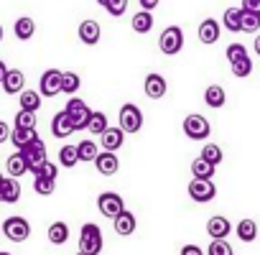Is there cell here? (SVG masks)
Wrapping results in <instances>:
<instances>
[{
	"mask_svg": "<svg viewBox=\"0 0 260 255\" xmlns=\"http://www.w3.org/2000/svg\"><path fill=\"white\" fill-rule=\"evenodd\" d=\"M102 230L94 225V222H87L82 225L79 230V250L82 252H89V255H100L102 252Z\"/></svg>",
	"mask_w": 260,
	"mask_h": 255,
	"instance_id": "cell-1",
	"label": "cell"
},
{
	"mask_svg": "<svg viewBox=\"0 0 260 255\" xmlns=\"http://www.w3.org/2000/svg\"><path fill=\"white\" fill-rule=\"evenodd\" d=\"M242 31H245V34H255V31H260V16H255V13H245V18H242Z\"/></svg>",
	"mask_w": 260,
	"mask_h": 255,
	"instance_id": "cell-42",
	"label": "cell"
},
{
	"mask_svg": "<svg viewBox=\"0 0 260 255\" xmlns=\"http://www.w3.org/2000/svg\"><path fill=\"white\" fill-rule=\"evenodd\" d=\"M56 174H59V166L56 164H51V161H46L34 176H44V179H56Z\"/></svg>",
	"mask_w": 260,
	"mask_h": 255,
	"instance_id": "cell-43",
	"label": "cell"
},
{
	"mask_svg": "<svg viewBox=\"0 0 260 255\" xmlns=\"http://www.w3.org/2000/svg\"><path fill=\"white\" fill-rule=\"evenodd\" d=\"M77 148H79V161H97V156H100V148H97V143L94 141H82V143H77Z\"/></svg>",
	"mask_w": 260,
	"mask_h": 255,
	"instance_id": "cell-32",
	"label": "cell"
},
{
	"mask_svg": "<svg viewBox=\"0 0 260 255\" xmlns=\"http://www.w3.org/2000/svg\"><path fill=\"white\" fill-rule=\"evenodd\" d=\"M224 56H227V61H230V64H235V61H240V59H245V56H247V49H245L242 44H230V46H227V51H224Z\"/></svg>",
	"mask_w": 260,
	"mask_h": 255,
	"instance_id": "cell-40",
	"label": "cell"
},
{
	"mask_svg": "<svg viewBox=\"0 0 260 255\" xmlns=\"http://www.w3.org/2000/svg\"><path fill=\"white\" fill-rule=\"evenodd\" d=\"M181 46H184V31H181L179 26H169V28L161 34V39H158V49H161L166 56L179 54Z\"/></svg>",
	"mask_w": 260,
	"mask_h": 255,
	"instance_id": "cell-6",
	"label": "cell"
},
{
	"mask_svg": "<svg viewBox=\"0 0 260 255\" xmlns=\"http://www.w3.org/2000/svg\"><path fill=\"white\" fill-rule=\"evenodd\" d=\"M107 115L105 112H92V120H89V125H87V131L92 133V136H102L105 131H107Z\"/></svg>",
	"mask_w": 260,
	"mask_h": 255,
	"instance_id": "cell-33",
	"label": "cell"
},
{
	"mask_svg": "<svg viewBox=\"0 0 260 255\" xmlns=\"http://www.w3.org/2000/svg\"><path fill=\"white\" fill-rule=\"evenodd\" d=\"M11 128H8V122H0V141H11Z\"/></svg>",
	"mask_w": 260,
	"mask_h": 255,
	"instance_id": "cell-46",
	"label": "cell"
},
{
	"mask_svg": "<svg viewBox=\"0 0 260 255\" xmlns=\"http://www.w3.org/2000/svg\"><path fill=\"white\" fill-rule=\"evenodd\" d=\"M242 18H245V11H242V8H227L224 16H222V26H224V31H230V34H240V31H242Z\"/></svg>",
	"mask_w": 260,
	"mask_h": 255,
	"instance_id": "cell-22",
	"label": "cell"
},
{
	"mask_svg": "<svg viewBox=\"0 0 260 255\" xmlns=\"http://www.w3.org/2000/svg\"><path fill=\"white\" fill-rule=\"evenodd\" d=\"M16 128H36V112H31V110H18V115H16Z\"/></svg>",
	"mask_w": 260,
	"mask_h": 255,
	"instance_id": "cell-41",
	"label": "cell"
},
{
	"mask_svg": "<svg viewBox=\"0 0 260 255\" xmlns=\"http://www.w3.org/2000/svg\"><path fill=\"white\" fill-rule=\"evenodd\" d=\"M79 41L82 44H87V46H94L97 41H100V36H102V28H100V23L97 21H92V18H87V21H82L79 23Z\"/></svg>",
	"mask_w": 260,
	"mask_h": 255,
	"instance_id": "cell-17",
	"label": "cell"
},
{
	"mask_svg": "<svg viewBox=\"0 0 260 255\" xmlns=\"http://www.w3.org/2000/svg\"><path fill=\"white\" fill-rule=\"evenodd\" d=\"M181 255H204V250L199 245H184L181 247Z\"/></svg>",
	"mask_w": 260,
	"mask_h": 255,
	"instance_id": "cell-45",
	"label": "cell"
},
{
	"mask_svg": "<svg viewBox=\"0 0 260 255\" xmlns=\"http://www.w3.org/2000/svg\"><path fill=\"white\" fill-rule=\"evenodd\" d=\"M21 153L26 156L31 174H36V171H39V169L49 161V156H46V143H44V141H36V143H31V146L21 148Z\"/></svg>",
	"mask_w": 260,
	"mask_h": 255,
	"instance_id": "cell-9",
	"label": "cell"
},
{
	"mask_svg": "<svg viewBox=\"0 0 260 255\" xmlns=\"http://www.w3.org/2000/svg\"><path fill=\"white\" fill-rule=\"evenodd\" d=\"M189 197L194 202H199V204H207V202H212L217 197V186L212 184V179L209 181L207 179H194L189 184Z\"/></svg>",
	"mask_w": 260,
	"mask_h": 255,
	"instance_id": "cell-10",
	"label": "cell"
},
{
	"mask_svg": "<svg viewBox=\"0 0 260 255\" xmlns=\"http://www.w3.org/2000/svg\"><path fill=\"white\" fill-rule=\"evenodd\" d=\"M46 235H49V242L51 245H64L69 240V225L67 222H51Z\"/></svg>",
	"mask_w": 260,
	"mask_h": 255,
	"instance_id": "cell-26",
	"label": "cell"
},
{
	"mask_svg": "<svg viewBox=\"0 0 260 255\" xmlns=\"http://www.w3.org/2000/svg\"><path fill=\"white\" fill-rule=\"evenodd\" d=\"M158 3L161 0H141V11H153V8H158Z\"/></svg>",
	"mask_w": 260,
	"mask_h": 255,
	"instance_id": "cell-47",
	"label": "cell"
},
{
	"mask_svg": "<svg viewBox=\"0 0 260 255\" xmlns=\"http://www.w3.org/2000/svg\"><path fill=\"white\" fill-rule=\"evenodd\" d=\"M120 128L125 133H138L141 128H143V112L138 105L133 102H125L120 107Z\"/></svg>",
	"mask_w": 260,
	"mask_h": 255,
	"instance_id": "cell-5",
	"label": "cell"
},
{
	"mask_svg": "<svg viewBox=\"0 0 260 255\" xmlns=\"http://www.w3.org/2000/svg\"><path fill=\"white\" fill-rule=\"evenodd\" d=\"M130 26H133L136 34H148L153 28V13L151 11H138L133 18H130Z\"/></svg>",
	"mask_w": 260,
	"mask_h": 255,
	"instance_id": "cell-25",
	"label": "cell"
},
{
	"mask_svg": "<svg viewBox=\"0 0 260 255\" xmlns=\"http://www.w3.org/2000/svg\"><path fill=\"white\" fill-rule=\"evenodd\" d=\"M102 138V148L105 151H117V148H122V143H125V131L117 125V128H107V131L100 136Z\"/></svg>",
	"mask_w": 260,
	"mask_h": 255,
	"instance_id": "cell-19",
	"label": "cell"
},
{
	"mask_svg": "<svg viewBox=\"0 0 260 255\" xmlns=\"http://www.w3.org/2000/svg\"><path fill=\"white\" fill-rule=\"evenodd\" d=\"M202 158L209 161V164H214V166H219V164L224 161V153H222V148H219L217 143H207V146L202 148Z\"/></svg>",
	"mask_w": 260,
	"mask_h": 255,
	"instance_id": "cell-35",
	"label": "cell"
},
{
	"mask_svg": "<svg viewBox=\"0 0 260 255\" xmlns=\"http://www.w3.org/2000/svg\"><path fill=\"white\" fill-rule=\"evenodd\" d=\"M0 255H11V252H0Z\"/></svg>",
	"mask_w": 260,
	"mask_h": 255,
	"instance_id": "cell-50",
	"label": "cell"
},
{
	"mask_svg": "<svg viewBox=\"0 0 260 255\" xmlns=\"http://www.w3.org/2000/svg\"><path fill=\"white\" fill-rule=\"evenodd\" d=\"M16 39H21V41H28V39H34V34H36V23H34V18H28V16H21L18 21H16Z\"/></svg>",
	"mask_w": 260,
	"mask_h": 255,
	"instance_id": "cell-27",
	"label": "cell"
},
{
	"mask_svg": "<svg viewBox=\"0 0 260 255\" xmlns=\"http://www.w3.org/2000/svg\"><path fill=\"white\" fill-rule=\"evenodd\" d=\"M0 79H3V89H6L8 94H18V92H23L26 77H23L21 69H8V72L0 74Z\"/></svg>",
	"mask_w": 260,
	"mask_h": 255,
	"instance_id": "cell-16",
	"label": "cell"
},
{
	"mask_svg": "<svg viewBox=\"0 0 260 255\" xmlns=\"http://www.w3.org/2000/svg\"><path fill=\"white\" fill-rule=\"evenodd\" d=\"M0 199H3L6 204H16L21 199V184L16 181V176L0 179Z\"/></svg>",
	"mask_w": 260,
	"mask_h": 255,
	"instance_id": "cell-15",
	"label": "cell"
},
{
	"mask_svg": "<svg viewBox=\"0 0 260 255\" xmlns=\"http://www.w3.org/2000/svg\"><path fill=\"white\" fill-rule=\"evenodd\" d=\"M77 255H89V252H82V250H79V252H77Z\"/></svg>",
	"mask_w": 260,
	"mask_h": 255,
	"instance_id": "cell-49",
	"label": "cell"
},
{
	"mask_svg": "<svg viewBox=\"0 0 260 255\" xmlns=\"http://www.w3.org/2000/svg\"><path fill=\"white\" fill-rule=\"evenodd\" d=\"M77 131L74 128V122H72V117H69V112L67 110H61V112H56L54 115V120H51V136L54 138H69L72 133Z\"/></svg>",
	"mask_w": 260,
	"mask_h": 255,
	"instance_id": "cell-11",
	"label": "cell"
},
{
	"mask_svg": "<svg viewBox=\"0 0 260 255\" xmlns=\"http://www.w3.org/2000/svg\"><path fill=\"white\" fill-rule=\"evenodd\" d=\"M56 189V179H44V176H34V192L41 194V197H49L54 194Z\"/></svg>",
	"mask_w": 260,
	"mask_h": 255,
	"instance_id": "cell-36",
	"label": "cell"
},
{
	"mask_svg": "<svg viewBox=\"0 0 260 255\" xmlns=\"http://www.w3.org/2000/svg\"><path fill=\"white\" fill-rule=\"evenodd\" d=\"M242 11L260 16V0H242Z\"/></svg>",
	"mask_w": 260,
	"mask_h": 255,
	"instance_id": "cell-44",
	"label": "cell"
},
{
	"mask_svg": "<svg viewBox=\"0 0 260 255\" xmlns=\"http://www.w3.org/2000/svg\"><path fill=\"white\" fill-rule=\"evenodd\" d=\"M166 89H169L166 79H164L161 74H156V72H151V74L146 77V82H143V92H146L151 100H161V97L166 94Z\"/></svg>",
	"mask_w": 260,
	"mask_h": 255,
	"instance_id": "cell-14",
	"label": "cell"
},
{
	"mask_svg": "<svg viewBox=\"0 0 260 255\" xmlns=\"http://www.w3.org/2000/svg\"><path fill=\"white\" fill-rule=\"evenodd\" d=\"M97 209L102 212V217L115 219V217H120V214L125 212V204H122V197H120V194H115V192H102V194L97 197Z\"/></svg>",
	"mask_w": 260,
	"mask_h": 255,
	"instance_id": "cell-7",
	"label": "cell"
},
{
	"mask_svg": "<svg viewBox=\"0 0 260 255\" xmlns=\"http://www.w3.org/2000/svg\"><path fill=\"white\" fill-rule=\"evenodd\" d=\"M230 67H232V74H235L237 79H245V77H250V72H252V59L245 56V59H240V61H235V64H230Z\"/></svg>",
	"mask_w": 260,
	"mask_h": 255,
	"instance_id": "cell-38",
	"label": "cell"
},
{
	"mask_svg": "<svg viewBox=\"0 0 260 255\" xmlns=\"http://www.w3.org/2000/svg\"><path fill=\"white\" fill-rule=\"evenodd\" d=\"M97 3H100L112 18H120V16L127 11V0H97Z\"/></svg>",
	"mask_w": 260,
	"mask_h": 255,
	"instance_id": "cell-34",
	"label": "cell"
},
{
	"mask_svg": "<svg viewBox=\"0 0 260 255\" xmlns=\"http://www.w3.org/2000/svg\"><path fill=\"white\" fill-rule=\"evenodd\" d=\"M59 164H61L64 169H74V166L79 164V148H77V146H61V151H59Z\"/></svg>",
	"mask_w": 260,
	"mask_h": 255,
	"instance_id": "cell-29",
	"label": "cell"
},
{
	"mask_svg": "<svg viewBox=\"0 0 260 255\" xmlns=\"http://www.w3.org/2000/svg\"><path fill=\"white\" fill-rule=\"evenodd\" d=\"M219 28H222V23H219L217 18H204V21L199 23V41L207 44V46L217 44V41H219V34H222Z\"/></svg>",
	"mask_w": 260,
	"mask_h": 255,
	"instance_id": "cell-12",
	"label": "cell"
},
{
	"mask_svg": "<svg viewBox=\"0 0 260 255\" xmlns=\"http://www.w3.org/2000/svg\"><path fill=\"white\" fill-rule=\"evenodd\" d=\"M3 235L11 242H26L31 237V222L26 217H8L3 222Z\"/></svg>",
	"mask_w": 260,
	"mask_h": 255,
	"instance_id": "cell-4",
	"label": "cell"
},
{
	"mask_svg": "<svg viewBox=\"0 0 260 255\" xmlns=\"http://www.w3.org/2000/svg\"><path fill=\"white\" fill-rule=\"evenodd\" d=\"M39 107H41V92L23 89V92H21V110H31V112H36Z\"/></svg>",
	"mask_w": 260,
	"mask_h": 255,
	"instance_id": "cell-31",
	"label": "cell"
},
{
	"mask_svg": "<svg viewBox=\"0 0 260 255\" xmlns=\"http://www.w3.org/2000/svg\"><path fill=\"white\" fill-rule=\"evenodd\" d=\"M79 84H82L79 74H74V72H64V79H61V92H64V94H72V97H74V92L79 89Z\"/></svg>",
	"mask_w": 260,
	"mask_h": 255,
	"instance_id": "cell-37",
	"label": "cell"
},
{
	"mask_svg": "<svg viewBox=\"0 0 260 255\" xmlns=\"http://www.w3.org/2000/svg\"><path fill=\"white\" fill-rule=\"evenodd\" d=\"M94 169H97L102 176H112V174H117V169H120V161H117V156H115L112 151H105V153H100V156H97V161H94Z\"/></svg>",
	"mask_w": 260,
	"mask_h": 255,
	"instance_id": "cell-20",
	"label": "cell"
},
{
	"mask_svg": "<svg viewBox=\"0 0 260 255\" xmlns=\"http://www.w3.org/2000/svg\"><path fill=\"white\" fill-rule=\"evenodd\" d=\"M6 169H8V176H16V179L31 171V169H28V161H26V156H23L21 151H18V153H13V156H8Z\"/></svg>",
	"mask_w": 260,
	"mask_h": 255,
	"instance_id": "cell-23",
	"label": "cell"
},
{
	"mask_svg": "<svg viewBox=\"0 0 260 255\" xmlns=\"http://www.w3.org/2000/svg\"><path fill=\"white\" fill-rule=\"evenodd\" d=\"M64 110L69 112V117H72V122H74L77 131H82V128L87 131V125H89L94 110H89V105H87L84 100H79V97H69V102H67Z\"/></svg>",
	"mask_w": 260,
	"mask_h": 255,
	"instance_id": "cell-3",
	"label": "cell"
},
{
	"mask_svg": "<svg viewBox=\"0 0 260 255\" xmlns=\"http://www.w3.org/2000/svg\"><path fill=\"white\" fill-rule=\"evenodd\" d=\"M214 169H217V166L209 164V161H204L202 156L191 161V176H194V179H207V181H209V179L214 176Z\"/></svg>",
	"mask_w": 260,
	"mask_h": 255,
	"instance_id": "cell-28",
	"label": "cell"
},
{
	"mask_svg": "<svg viewBox=\"0 0 260 255\" xmlns=\"http://www.w3.org/2000/svg\"><path fill=\"white\" fill-rule=\"evenodd\" d=\"M252 49H255V54H257V56H260V34H257V36H255V44H252Z\"/></svg>",
	"mask_w": 260,
	"mask_h": 255,
	"instance_id": "cell-48",
	"label": "cell"
},
{
	"mask_svg": "<svg viewBox=\"0 0 260 255\" xmlns=\"http://www.w3.org/2000/svg\"><path fill=\"white\" fill-rule=\"evenodd\" d=\"M112 225H115V232L120 235V237H127V235H133L136 232V227H138V222H136V214L133 212H122L120 217H115L112 219Z\"/></svg>",
	"mask_w": 260,
	"mask_h": 255,
	"instance_id": "cell-21",
	"label": "cell"
},
{
	"mask_svg": "<svg viewBox=\"0 0 260 255\" xmlns=\"http://www.w3.org/2000/svg\"><path fill=\"white\" fill-rule=\"evenodd\" d=\"M235 232H237V237L242 242H252L257 237V225L252 219H242V222H237V230Z\"/></svg>",
	"mask_w": 260,
	"mask_h": 255,
	"instance_id": "cell-30",
	"label": "cell"
},
{
	"mask_svg": "<svg viewBox=\"0 0 260 255\" xmlns=\"http://www.w3.org/2000/svg\"><path fill=\"white\" fill-rule=\"evenodd\" d=\"M207 255H235V250L227 240H212L207 247Z\"/></svg>",
	"mask_w": 260,
	"mask_h": 255,
	"instance_id": "cell-39",
	"label": "cell"
},
{
	"mask_svg": "<svg viewBox=\"0 0 260 255\" xmlns=\"http://www.w3.org/2000/svg\"><path fill=\"white\" fill-rule=\"evenodd\" d=\"M204 102L209 105V107H224V102H227V94H224V87H219V84H209L207 89H204Z\"/></svg>",
	"mask_w": 260,
	"mask_h": 255,
	"instance_id": "cell-24",
	"label": "cell"
},
{
	"mask_svg": "<svg viewBox=\"0 0 260 255\" xmlns=\"http://www.w3.org/2000/svg\"><path fill=\"white\" fill-rule=\"evenodd\" d=\"M61 79H64V72L59 69H46L41 74V82H39V92L44 97H56L61 92Z\"/></svg>",
	"mask_w": 260,
	"mask_h": 255,
	"instance_id": "cell-8",
	"label": "cell"
},
{
	"mask_svg": "<svg viewBox=\"0 0 260 255\" xmlns=\"http://www.w3.org/2000/svg\"><path fill=\"white\" fill-rule=\"evenodd\" d=\"M230 232H232V225H230L227 217H222V214L209 217V222H207V235H209L212 240H227Z\"/></svg>",
	"mask_w": 260,
	"mask_h": 255,
	"instance_id": "cell-13",
	"label": "cell"
},
{
	"mask_svg": "<svg viewBox=\"0 0 260 255\" xmlns=\"http://www.w3.org/2000/svg\"><path fill=\"white\" fill-rule=\"evenodd\" d=\"M209 133H212V125H209V120H207L204 115L191 112V115L184 117V136H186V138H191V141H204V138H209Z\"/></svg>",
	"mask_w": 260,
	"mask_h": 255,
	"instance_id": "cell-2",
	"label": "cell"
},
{
	"mask_svg": "<svg viewBox=\"0 0 260 255\" xmlns=\"http://www.w3.org/2000/svg\"><path fill=\"white\" fill-rule=\"evenodd\" d=\"M36 141H41L39 133H36V128H13V133H11V143L18 151L26 148V146H31V143H36Z\"/></svg>",
	"mask_w": 260,
	"mask_h": 255,
	"instance_id": "cell-18",
	"label": "cell"
}]
</instances>
